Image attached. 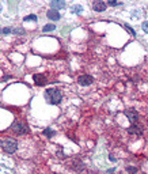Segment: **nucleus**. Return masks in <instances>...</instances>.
I'll return each instance as SVG.
<instances>
[{
  "mask_svg": "<svg viewBox=\"0 0 148 174\" xmlns=\"http://www.w3.org/2000/svg\"><path fill=\"white\" fill-rule=\"evenodd\" d=\"M45 98L48 99V102L52 103V105H58L63 99L61 97V92L57 89H49L45 91Z\"/></svg>",
  "mask_w": 148,
  "mask_h": 174,
  "instance_id": "f257e3e1",
  "label": "nucleus"
},
{
  "mask_svg": "<svg viewBox=\"0 0 148 174\" xmlns=\"http://www.w3.org/2000/svg\"><path fill=\"white\" fill-rule=\"evenodd\" d=\"M18 148V143L15 139H6V140L3 141V150L7 152V154H12V152H15Z\"/></svg>",
  "mask_w": 148,
  "mask_h": 174,
  "instance_id": "f03ea898",
  "label": "nucleus"
},
{
  "mask_svg": "<svg viewBox=\"0 0 148 174\" xmlns=\"http://www.w3.org/2000/svg\"><path fill=\"white\" fill-rule=\"evenodd\" d=\"M125 116L129 118V121L132 122V124H134V122L137 121V118H139V113H137L134 109H129V110H125Z\"/></svg>",
  "mask_w": 148,
  "mask_h": 174,
  "instance_id": "7ed1b4c3",
  "label": "nucleus"
},
{
  "mask_svg": "<svg viewBox=\"0 0 148 174\" xmlns=\"http://www.w3.org/2000/svg\"><path fill=\"white\" fill-rule=\"evenodd\" d=\"M12 130L17 133H25L26 132V127L23 125L22 121H19V120H17V121L12 124Z\"/></svg>",
  "mask_w": 148,
  "mask_h": 174,
  "instance_id": "20e7f679",
  "label": "nucleus"
},
{
  "mask_svg": "<svg viewBox=\"0 0 148 174\" xmlns=\"http://www.w3.org/2000/svg\"><path fill=\"white\" fill-rule=\"evenodd\" d=\"M77 82H79L82 86H88V84H91L94 82V79H93V76H90V75H82V76H79Z\"/></svg>",
  "mask_w": 148,
  "mask_h": 174,
  "instance_id": "39448f33",
  "label": "nucleus"
},
{
  "mask_svg": "<svg viewBox=\"0 0 148 174\" xmlns=\"http://www.w3.org/2000/svg\"><path fill=\"white\" fill-rule=\"evenodd\" d=\"M33 79L37 86H42V84L46 83V78H45V75H42V73H36Z\"/></svg>",
  "mask_w": 148,
  "mask_h": 174,
  "instance_id": "423d86ee",
  "label": "nucleus"
},
{
  "mask_svg": "<svg viewBox=\"0 0 148 174\" xmlns=\"http://www.w3.org/2000/svg\"><path fill=\"white\" fill-rule=\"evenodd\" d=\"M106 3L105 2H95L94 3V10L96 11V12H101V11H105L106 10Z\"/></svg>",
  "mask_w": 148,
  "mask_h": 174,
  "instance_id": "0eeeda50",
  "label": "nucleus"
},
{
  "mask_svg": "<svg viewBox=\"0 0 148 174\" xmlns=\"http://www.w3.org/2000/svg\"><path fill=\"white\" fill-rule=\"evenodd\" d=\"M46 15L50 21H58V19H60V14H58L56 10H49L46 12Z\"/></svg>",
  "mask_w": 148,
  "mask_h": 174,
  "instance_id": "6e6552de",
  "label": "nucleus"
},
{
  "mask_svg": "<svg viewBox=\"0 0 148 174\" xmlns=\"http://www.w3.org/2000/svg\"><path fill=\"white\" fill-rule=\"evenodd\" d=\"M50 5H52L53 10L57 11L58 8H64V7H65V3H64L63 0H55V2H50Z\"/></svg>",
  "mask_w": 148,
  "mask_h": 174,
  "instance_id": "1a4fd4ad",
  "label": "nucleus"
},
{
  "mask_svg": "<svg viewBox=\"0 0 148 174\" xmlns=\"http://www.w3.org/2000/svg\"><path fill=\"white\" fill-rule=\"evenodd\" d=\"M128 132L129 133H137V135H141L143 133V128L141 127H137V125H132V127L128 128Z\"/></svg>",
  "mask_w": 148,
  "mask_h": 174,
  "instance_id": "9d476101",
  "label": "nucleus"
},
{
  "mask_svg": "<svg viewBox=\"0 0 148 174\" xmlns=\"http://www.w3.org/2000/svg\"><path fill=\"white\" fill-rule=\"evenodd\" d=\"M55 29H56V26L52 23V24H46V26H44V29H42V30L46 33V31H52V30H55Z\"/></svg>",
  "mask_w": 148,
  "mask_h": 174,
  "instance_id": "9b49d317",
  "label": "nucleus"
},
{
  "mask_svg": "<svg viewBox=\"0 0 148 174\" xmlns=\"http://www.w3.org/2000/svg\"><path fill=\"white\" fill-rule=\"evenodd\" d=\"M72 11H74V12L80 14L83 11V8H82V5H74V7H72Z\"/></svg>",
  "mask_w": 148,
  "mask_h": 174,
  "instance_id": "f8f14e48",
  "label": "nucleus"
},
{
  "mask_svg": "<svg viewBox=\"0 0 148 174\" xmlns=\"http://www.w3.org/2000/svg\"><path fill=\"white\" fill-rule=\"evenodd\" d=\"M141 29H143V31H144V33H148V21L143 22V23H141Z\"/></svg>",
  "mask_w": 148,
  "mask_h": 174,
  "instance_id": "ddd939ff",
  "label": "nucleus"
},
{
  "mask_svg": "<svg viewBox=\"0 0 148 174\" xmlns=\"http://www.w3.org/2000/svg\"><path fill=\"white\" fill-rule=\"evenodd\" d=\"M44 133H45V135L48 136V137H52V136H53V132H52V129H49V128H48V129H45V130H44Z\"/></svg>",
  "mask_w": 148,
  "mask_h": 174,
  "instance_id": "4468645a",
  "label": "nucleus"
},
{
  "mask_svg": "<svg viewBox=\"0 0 148 174\" xmlns=\"http://www.w3.org/2000/svg\"><path fill=\"white\" fill-rule=\"evenodd\" d=\"M125 29H126V30H128V31H129V33H131V34H132V35H136V31H134V30H133V29H132V27H129V26H128V24H125Z\"/></svg>",
  "mask_w": 148,
  "mask_h": 174,
  "instance_id": "2eb2a0df",
  "label": "nucleus"
},
{
  "mask_svg": "<svg viewBox=\"0 0 148 174\" xmlns=\"http://www.w3.org/2000/svg\"><path fill=\"white\" fill-rule=\"evenodd\" d=\"M8 33H11V29H8V27L0 30V34H8Z\"/></svg>",
  "mask_w": 148,
  "mask_h": 174,
  "instance_id": "dca6fc26",
  "label": "nucleus"
},
{
  "mask_svg": "<svg viewBox=\"0 0 148 174\" xmlns=\"http://www.w3.org/2000/svg\"><path fill=\"white\" fill-rule=\"evenodd\" d=\"M25 21H37V16L36 15H29L25 18Z\"/></svg>",
  "mask_w": 148,
  "mask_h": 174,
  "instance_id": "f3484780",
  "label": "nucleus"
},
{
  "mask_svg": "<svg viewBox=\"0 0 148 174\" xmlns=\"http://www.w3.org/2000/svg\"><path fill=\"white\" fill-rule=\"evenodd\" d=\"M107 4H109V5H117V4H120V3L115 2V0H109V2H107Z\"/></svg>",
  "mask_w": 148,
  "mask_h": 174,
  "instance_id": "a211bd4d",
  "label": "nucleus"
},
{
  "mask_svg": "<svg viewBox=\"0 0 148 174\" xmlns=\"http://www.w3.org/2000/svg\"><path fill=\"white\" fill-rule=\"evenodd\" d=\"M128 171H131V173H136V169H133V167H128Z\"/></svg>",
  "mask_w": 148,
  "mask_h": 174,
  "instance_id": "6ab92c4d",
  "label": "nucleus"
},
{
  "mask_svg": "<svg viewBox=\"0 0 148 174\" xmlns=\"http://www.w3.org/2000/svg\"><path fill=\"white\" fill-rule=\"evenodd\" d=\"M0 147H3V141L0 140Z\"/></svg>",
  "mask_w": 148,
  "mask_h": 174,
  "instance_id": "aec40b11",
  "label": "nucleus"
},
{
  "mask_svg": "<svg viewBox=\"0 0 148 174\" xmlns=\"http://www.w3.org/2000/svg\"><path fill=\"white\" fill-rule=\"evenodd\" d=\"M0 10H2V7H0Z\"/></svg>",
  "mask_w": 148,
  "mask_h": 174,
  "instance_id": "412c9836",
  "label": "nucleus"
}]
</instances>
